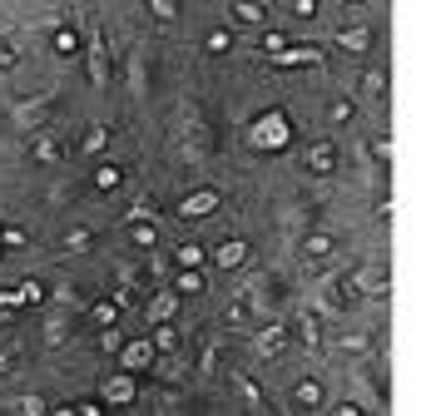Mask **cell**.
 <instances>
[{
  "mask_svg": "<svg viewBox=\"0 0 431 416\" xmlns=\"http://www.w3.org/2000/svg\"><path fill=\"white\" fill-rule=\"evenodd\" d=\"M154 6H159V15H164V20L174 15V0H154Z\"/></svg>",
  "mask_w": 431,
  "mask_h": 416,
  "instance_id": "7",
  "label": "cell"
},
{
  "mask_svg": "<svg viewBox=\"0 0 431 416\" xmlns=\"http://www.w3.org/2000/svg\"><path fill=\"white\" fill-rule=\"evenodd\" d=\"M179 288H184V292H198V288H203V278H198V273H184V278H179Z\"/></svg>",
  "mask_w": 431,
  "mask_h": 416,
  "instance_id": "6",
  "label": "cell"
},
{
  "mask_svg": "<svg viewBox=\"0 0 431 416\" xmlns=\"http://www.w3.org/2000/svg\"><path fill=\"white\" fill-rule=\"evenodd\" d=\"M179 263H184V268H198V263H203V248H198V243H184V248H179Z\"/></svg>",
  "mask_w": 431,
  "mask_h": 416,
  "instance_id": "3",
  "label": "cell"
},
{
  "mask_svg": "<svg viewBox=\"0 0 431 416\" xmlns=\"http://www.w3.org/2000/svg\"><path fill=\"white\" fill-rule=\"evenodd\" d=\"M94 184H99V188H115V184H119V169H110V164H104V169L94 174Z\"/></svg>",
  "mask_w": 431,
  "mask_h": 416,
  "instance_id": "4",
  "label": "cell"
},
{
  "mask_svg": "<svg viewBox=\"0 0 431 416\" xmlns=\"http://www.w3.org/2000/svg\"><path fill=\"white\" fill-rule=\"evenodd\" d=\"M55 45H60V50H65V55H70V50H75L80 40H75V30H60V35H55Z\"/></svg>",
  "mask_w": 431,
  "mask_h": 416,
  "instance_id": "5",
  "label": "cell"
},
{
  "mask_svg": "<svg viewBox=\"0 0 431 416\" xmlns=\"http://www.w3.org/2000/svg\"><path fill=\"white\" fill-rule=\"evenodd\" d=\"M213 203H219V193H193V198H189V203L179 208V214H184V218H193V214H208Z\"/></svg>",
  "mask_w": 431,
  "mask_h": 416,
  "instance_id": "1",
  "label": "cell"
},
{
  "mask_svg": "<svg viewBox=\"0 0 431 416\" xmlns=\"http://www.w3.org/2000/svg\"><path fill=\"white\" fill-rule=\"evenodd\" d=\"M10 60H15V55H10V50H0V65H10Z\"/></svg>",
  "mask_w": 431,
  "mask_h": 416,
  "instance_id": "8",
  "label": "cell"
},
{
  "mask_svg": "<svg viewBox=\"0 0 431 416\" xmlns=\"http://www.w3.org/2000/svg\"><path fill=\"white\" fill-rule=\"evenodd\" d=\"M219 263H224V268H238V263H243V243H224V248H219Z\"/></svg>",
  "mask_w": 431,
  "mask_h": 416,
  "instance_id": "2",
  "label": "cell"
}]
</instances>
